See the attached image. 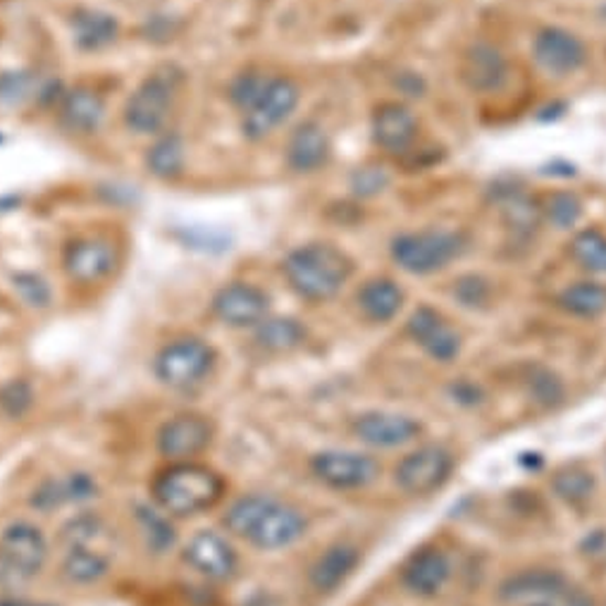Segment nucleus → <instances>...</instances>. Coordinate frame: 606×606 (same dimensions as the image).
I'll list each match as a JSON object with an SVG mask.
<instances>
[{
    "label": "nucleus",
    "mask_w": 606,
    "mask_h": 606,
    "mask_svg": "<svg viewBox=\"0 0 606 606\" xmlns=\"http://www.w3.org/2000/svg\"><path fill=\"white\" fill-rule=\"evenodd\" d=\"M182 556L196 573L218 583L235 578L239 566L235 547L229 544L220 532H213V530L196 532V535L190 540V544L184 547Z\"/></svg>",
    "instance_id": "nucleus-16"
},
{
    "label": "nucleus",
    "mask_w": 606,
    "mask_h": 606,
    "mask_svg": "<svg viewBox=\"0 0 606 606\" xmlns=\"http://www.w3.org/2000/svg\"><path fill=\"white\" fill-rule=\"evenodd\" d=\"M311 473L332 489H364L378 480L380 464L360 452L325 450L311 458Z\"/></svg>",
    "instance_id": "nucleus-9"
},
{
    "label": "nucleus",
    "mask_w": 606,
    "mask_h": 606,
    "mask_svg": "<svg viewBox=\"0 0 606 606\" xmlns=\"http://www.w3.org/2000/svg\"><path fill=\"white\" fill-rule=\"evenodd\" d=\"M407 332L418 346H423L430 358L440 360V364H452L461 354V337L435 309H415L407 323Z\"/></svg>",
    "instance_id": "nucleus-18"
},
{
    "label": "nucleus",
    "mask_w": 606,
    "mask_h": 606,
    "mask_svg": "<svg viewBox=\"0 0 606 606\" xmlns=\"http://www.w3.org/2000/svg\"><path fill=\"white\" fill-rule=\"evenodd\" d=\"M530 392L538 401L552 407V403H556L561 397H564V387H561L559 378L550 370H535L530 378Z\"/></svg>",
    "instance_id": "nucleus-44"
},
{
    "label": "nucleus",
    "mask_w": 606,
    "mask_h": 606,
    "mask_svg": "<svg viewBox=\"0 0 606 606\" xmlns=\"http://www.w3.org/2000/svg\"><path fill=\"white\" fill-rule=\"evenodd\" d=\"M61 118L72 132L91 134L106 118V104L100 94L89 89V86H77V89H72L63 96Z\"/></svg>",
    "instance_id": "nucleus-24"
},
{
    "label": "nucleus",
    "mask_w": 606,
    "mask_h": 606,
    "mask_svg": "<svg viewBox=\"0 0 606 606\" xmlns=\"http://www.w3.org/2000/svg\"><path fill=\"white\" fill-rule=\"evenodd\" d=\"M403 299H407V294H403L401 286L389 278L368 280L356 294L358 309L364 311V315L372 323L394 321L403 306Z\"/></svg>",
    "instance_id": "nucleus-25"
},
{
    "label": "nucleus",
    "mask_w": 606,
    "mask_h": 606,
    "mask_svg": "<svg viewBox=\"0 0 606 606\" xmlns=\"http://www.w3.org/2000/svg\"><path fill=\"white\" fill-rule=\"evenodd\" d=\"M118 266V249L106 237L72 239L63 251V268L77 284H98L112 275Z\"/></svg>",
    "instance_id": "nucleus-11"
},
{
    "label": "nucleus",
    "mask_w": 606,
    "mask_h": 606,
    "mask_svg": "<svg viewBox=\"0 0 606 606\" xmlns=\"http://www.w3.org/2000/svg\"><path fill=\"white\" fill-rule=\"evenodd\" d=\"M569 593V581L564 573L554 569H528L521 573L509 575L499 585V597L507 602H523V599H559Z\"/></svg>",
    "instance_id": "nucleus-21"
},
{
    "label": "nucleus",
    "mask_w": 606,
    "mask_h": 606,
    "mask_svg": "<svg viewBox=\"0 0 606 606\" xmlns=\"http://www.w3.org/2000/svg\"><path fill=\"white\" fill-rule=\"evenodd\" d=\"M223 523L235 538L247 540L263 552L292 547L309 530L306 516L299 507L272 495L239 497L227 509Z\"/></svg>",
    "instance_id": "nucleus-1"
},
{
    "label": "nucleus",
    "mask_w": 606,
    "mask_h": 606,
    "mask_svg": "<svg viewBox=\"0 0 606 606\" xmlns=\"http://www.w3.org/2000/svg\"><path fill=\"white\" fill-rule=\"evenodd\" d=\"M72 34H75L77 46L84 51H98L106 48L108 43L118 39V20L108 12L79 8L72 12Z\"/></svg>",
    "instance_id": "nucleus-27"
},
{
    "label": "nucleus",
    "mask_w": 606,
    "mask_h": 606,
    "mask_svg": "<svg viewBox=\"0 0 606 606\" xmlns=\"http://www.w3.org/2000/svg\"><path fill=\"white\" fill-rule=\"evenodd\" d=\"M98 485L91 478V475L86 473H72L63 480H46L43 483L34 497H32V507L48 511L61 507V504H69V501H86L96 497Z\"/></svg>",
    "instance_id": "nucleus-26"
},
{
    "label": "nucleus",
    "mask_w": 606,
    "mask_h": 606,
    "mask_svg": "<svg viewBox=\"0 0 606 606\" xmlns=\"http://www.w3.org/2000/svg\"><path fill=\"white\" fill-rule=\"evenodd\" d=\"M418 137L415 115L401 104H382L372 115V141L387 153H407Z\"/></svg>",
    "instance_id": "nucleus-20"
},
{
    "label": "nucleus",
    "mask_w": 606,
    "mask_h": 606,
    "mask_svg": "<svg viewBox=\"0 0 606 606\" xmlns=\"http://www.w3.org/2000/svg\"><path fill=\"white\" fill-rule=\"evenodd\" d=\"M571 256L575 263L585 268L587 272H597V275H606V235L599 229H583L571 241Z\"/></svg>",
    "instance_id": "nucleus-33"
},
{
    "label": "nucleus",
    "mask_w": 606,
    "mask_h": 606,
    "mask_svg": "<svg viewBox=\"0 0 606 606\" xmlns=\"http://www.w3.org/2000/svg\"><path fill=\"white\" fill-rule=\"evenodd\" d=\"M53 84H41L34 72H3L0 75V104L22 106L24 100L48 94Z\"/></svg>",
    "instance_id": "nucleus-34"
},
{
    "label": "nucleus",
    "mask_w": 606,
    "mask_h": 606,
    "mask_svg": "<svg viewBox=\"0 0 606 606\" xmlns=\"http://www.w3.org/2000/svg\"><path fill=\"white\" fill-rule=\"evenodd\" d=\"M0 606H55V604H34V602H24V599H3Z\"/></svg>",
    "instance_id": "nucleus-47"
},
{
    "label": "nucleus",
    "mask_w": 606,
    "mask_h": 606,
    "mask_svg": "<svg viewBox=\"0 0 606 606\" xmlns=\"http://www.w3.org/2000/svg\"><path fill=\"white\" fill-rule=\"evenodd\" d=\"M559 306L575 317L606 313V286L602 282H575L559 294Z\"/></svg>",
    "instance_id": "nucleus-31"
},
{
    "label": "nucleus",
    "mask_w": 606,
    "mask_h": 606,
    "mask_svg": "<svg viewBox=\"0 0 606 606\" xmlns=\"http://www.w3.org/2000/svg\"><path fill=\"white\" fill-rule=\"evenodd\" d=\"M184 141L180 134H167L163 139H158L149 155H147V165L153 172L155 177L161 180H175L182 175L184 170Z\"/></svg>",
    "instance_id": "nucleus-32"
},
{
    "label": "nucleus",
    "mask_w": 606,
    "mask_h": 606,
    "mask_svg": "<svg viewBox=\"0 0 606 606\" xmlns=\"http://www.w3.org/2000/svg\"><path fill=\"white\" fill-rule=\"evenodd\" d=\"M493 296V286L480 275H464L454 282V299L464 309H485Z\"/></svg>",
    "instance_id": "nucleus-40"
},
{
    "label": "nucleus",
    "mask_w": 606,
    "mask_h": 606,
    "mask_svg": "<svg viewBox=\"0 0 606 606\" xmlns=\"http://www.w3.org/2000/svg\"><path fill=\"white\" fill-rule=\"evenodd\" d=\"M110 571V559L104 550L91 547H67L63 561V573L77 585H94L104 581Z\"/></svg>",
    "instance_id": "nucleus-28"
},
{
    "label": "nucleus",
    "mask_w": 606,
    "mask_h": 606,
    "mask_svg": "<svg viewBox=\"0 0 606 606\" xmlns=\"http://www.w3.org/2000/svg\"><path fill=\"white\" fill-rule=\"evenodd\" d=\"M137 518H139L143 538H147V544L153 554H165L167 550H172L177 535L165 513H158L151 507H137Z\"/></svg>",
    "instance_id": "nucleus-36"
},
{
    "label": "nucleus",
    "mask_w": 606,
    "mask_h": 606,
    "mask_svg": "<svg viewBox=\"0 0 606 606\" xmlns=\"http://www.w3.org/2000/svg\"><path fill=\"white\" fill-rule=\"evenodd\" d=\"M387 184H389V175L382 165L358 167L351 177V190L356 196H375L385 192Z\"/></svg>",
    "instance_id": "nucleus-41"
},
{
    "label": "nucleus",
    "mask_w": 606,
    "mask_h": 606,
    "mask_svg": "<svg viewBox=\"0 0 606 606\" xmlns=\"http://www.w3.org/2000/svg\"><path fill=\"white\" fill-rule=\"evenodd\" d=\"M452 575V561L437 547H423L401 569V583L415 597H435Z\"/></svg>",
    "instance_id": "nucleus-19"
},
{
    "label": "nucleus",
    "mask_w": 606,
    "mask_h": 606,
    "mask_svg": "<svg viewBox=\"0 0 606 606\" xmlns=\"http://www.w3.org/2000/svg\"><path fill=\"white\" fill-rule=\"evenodd\" d=\"M110 538V530L100 516L84 513L72 518V521L63 528V540L67 547H91V550H100L98 542Z\"/></svg>",
    "instance_id": "nucleus-37"
},
{
    "label": "nucleus",
    "mask_w": 606,
    "mask_h": 606,
    "mask_svg": "<svg viewBox=\"0 0 606 606\" xmlns=\"http://www.w3.org/2000/svg\"><path fill=\"white\" fill-rule=\"evenodd\" d=\"M360 564V552L349 542H337L327 547V550L315 559V564L311 566V585L313 589L323 595L335 593L346 581L351 578L354 571Z\"/></svg>",
    "instance_id": "nucleus-22"
},
{
    "label": "nucleus",
    "mask_w": 606,
    "mask_h": 606,
    "mask_svg": "<svg viewBox=\"0 0 606 606\" xmlns=\"http://www.w3.org/2000/svg\"><path fill=\"white\" fill-rule=\"evenodd\" d=\"M299 86L290 77H270L261 98L244 112V134L251 141L268 137L299 106Z\"/></svg>",
    "instance_id": "nucleus-10"
},
{
    "label": "nucleus",
    "mask_w": 606,
    "mask_h": 606,
    "mask_svg": "<svg viewBox=\"0 0 606 606\" xmlns=\"http://www.w3.org/2000/svg\"><path fill=\"white\" fill-rule=\"evenodd\" d=\"M329 158V139L317 122H301L286 147V163L296 172L321 170Z\"/></svg>",
    "instance_id": "nucleus-23"
},
{
    "label": "nucleus",
    "mask_w": 606,
    "mask_h": 606,
    "mask_svg": "<svg viewBox=\"0 0 606 606\" xmlns=\"http://www.w3.org/2000/svg\"><path fill=\"white\" fill-rule=\"evenodd\" d=\"M213 423L201 413H180L170 418L163 428L158 430L155 446L161 456L177 461H192L201 452H206L213 442Z\"/></svg>",
    "instance_id": "nucleus-12"
},
{
    "label": "nucleus",
    "mask_w": 606,
    "mask_h": 606,
    "mask_svg": "<svg viewBox=\"0 0 606 606\" xmlns=\"http://www.w3.org/2000/svg\"><path fill=\"white\" fill-rule=\"evenodd\" d=\"M530 606H561L556 599H540V602H532Z\"/></svg>",
    "instance_id": "nucleus-48"
},
{
    "label": "nucleus",
    "mask_w": 606,
    "mask_h": 606,
    "mask_svg": "<svg viewBox=\"0 0 606 606\" xmlns=\"http://www.w3.org/2000/svg\"><path fill=\"white\" fill-rule=\"evenodd\" d=\"M458 72L470 91L495 94L509 79V63L493 43L478 41L464 51Z\"/></svg>",
    "instance_id": "nucleus-17"
},
{
    "label": "nucleus",
    "mask_w": 606,
    "mask_h": 606,
    "mask_svg": "<svg viewBox=\"0 0 606 606\" xmlns=\"http://www.w3.org/2000/svg\"><path fill=\"white\" fill-rule=\"evenodd\" d=\"M151 495L167 516L190 518L213 509L223 499L225 480L220 473L196 461H177L155 475Z\"/></svg>",
    "instance_id": "nucleus-2"
},
{
    "label": "nucleus",
    "mask_w": 606,
    "mask_h": 606,
    "mask_svg": "<svg viewBox=\"0 0 606 606\" xmlns=\"http://www.w3.org/2000/svg\"><path fill=\"white\" fill-rule=\"evenodd\" d=\"M284 278L292 290L306 301H327L349 282L354 263L332 244H306L284 258Z\"/></svg>",
    "instance_id": "nucleus-3"
},
{
    "label": "nucleus",
    "mask_w": 606,
    "mask_h": 606,
    "mask_svg": "<svg viewBox=\"0 0 606 606\" xmlns=\"http://www.w3.org/2000/svg\"><path fill=\"white\" fill-rule=\"evenodd\" d=\"M256 327V342L268 351H292L306 339V327L296 317H266Z\"/></svg>",
    "instance_id": "nucleus-30"
},
{
    "label": "nucleus",
    "mask_w": 606,
    "mask_h": 606,
    "mask_svg": "<svg viewBox=\"0 0 606 606\" xmlns=\"http://www.w3.org/2000/svg\"><path fill=\"white\" fill-rule=\"evenodd\" d=\"M14 290L29 303V306H48L51 290L43 278L34 275V272H22V275L14 278Z\"/></svg>",
    "instance_id": "nucleus-42"
},
{
    "label": "nucleus",
    "mask_w": 606,
    "mask_h": 606,
    "mask_svg": "<svg viewBox=\"0 0 606 606\" xmlns=\"http://www.w3.org/2000/svg\"><path fill=\"white\" fill-rule=\"evenodd\" d=\"M48 542L34 523H12L0 535V583L32 581L46 566Z\"/></svg>",
    "instance_id": "nucleus-7"
},
{
    "label": "nucleus",
    "mask_w": 606,
    "mask_h": 606,
    "mask_svg": "<svg viewBox=\"0 0 606 606\" xmlns=\"http://www.w3.org/2000/svg\"><path fill=\"white\" fill-rule=\"evenodd\" d=\"M468 249V239L461 232L446 229H423V232H407L392 239L394 263L411 272V275H432L444 270Z\"/></svg>",
    "instance_id": "nucleus-4"
},
{
    "label": "nucleus",
    "mask_w": 606,
    "mask_h": 606,
    "mask_svg": "<svg viewBox=\"0 0 606 606\" xmlns=\"http://www.w3.org/2000/svg\"><path fill=\"white\" fill-rule=\"evenodd\" d=\"M34 394L32 387L22 380H14L0 389V407L6 409L8 415H22L29 407H32Z\"/></svg>",
    "instance_id": "nucleus-43"
},
{
    "label": "nucleus",
    "mask_w": 606,
    "mask_h": 606,
    "mask_svg": "<svg viewBox=\"0 0 606 606\" xmlns=\"http://www.w3.org/2000/svg\"><path fill=\"white\" fill-rule=\"evenodd\" d=\"M354 435L368 444L378 446V450H394L413 442L423 432L421 421L413 415L394 413V411H366L354 418L351 423Z\"/></svg>",
    "instance_id": "nucleus-13"
},
{
    "label": "nucleus",
    "mask_w": 606,
    "mask_h": 606,
    "mask_svg": "<svg viewBox=\"0 0 606 606\" xmlns=\"http://www.w3.org/2000/svg\"><path fill=\"white\" fill-rule=\"evenodd\" d=\"M532 55L535 63L556 77H566L578 72L587 61L585 43L559 26H547L532 41Z\"/></svg>",
    "instance_id": "nucleus-15"
},
{
    "label": "nucleus",
    "mask_w": 606,
    "mask_h": 606,
    "mask_svg": "<svg viewBox=\"0 0 606 606\" xmlns=\"http://www.w3.org/2000/svg\"><path fill=\"white\" fill-rule=\"evenodd\" d=\"M182 82V72L172 65L155 69L141 82L125 106V125L137 134H155L165 127Z\"/></svg>",
    "instance_id": "nucleus-5"
},
{
    "label": "nucleus",
    "mask_w": 606,
    "mask_h": 606,
    "mask_svg": "<svg viewBox=\"0 0 606 606\" xmlns=\"http://www.w3.org/2000/svg\"><path fill=\"white\" fill-rule=\"evenodd\" d=\"M583 204L581 198L571 192H554L547 196L542 206V218L552 223L556 229H571L581 220Z\"/></svg>",
    "instance_id": "nucleus-38"
},
{
    "label": "nucleus",
    "mask_w": 606,
    "mask_h": 606,
    "mask_svg": "<svg viewBox=\"0 0 606 606\" xmlns=\"http://www.w3.org/2000/svg\"><path fill=\"white\" fill-rule=\"evenodd\" d=\"M552 489L566 504H583L595 493V475L581 466L561 468L552 478Z\"/></svg>",
    "instance_id": "nucleus-35"
},
{
    "label": "nucleus",
    "mask_w": 606,
    "mask_h": 606,
    "mask_svg": "<svg viewBox=\"0 0 606 606\" xmlns=\"http://www.w3.org/2000/svg\"><path fill=\"white\" fill-rule=\"evenodd\" d=\"M270 311V296L261 286L249 282H232L213 299V313L229 327L261 325Z\"/></svg>",
    "instance_id": "nucleus-14"
},
{
    "label": "nucleus",
    "mask_w": 606,
    "mask_h": 606,
    "mask_svg": "<svg viewBox=\"0 0 606 606\" xmlns=\"http://www.w3.org/2000/svg\"><path fill=\"white\" fill-rule=\"evenodd\" d=\"M270 77L261 75V72H244V75H239L232 84H229V100L232 104L247 112L258 98H261V94L266 91Z\"/></svg>",
    "instance_id": "nucleus-39"
},
{
    "label": "nucleus",
    "mask_w": 606,
    "mask_h": 606,
    "mask_svg": "<svg viewBox=\"0 0 606 606\" xmlns=\"http://www.w3.org/2000/svg\"><path fill=\"white\" fill-rule=\"evenodd\" d=\"M397 86H399V91L401 94H407V96H423L425 94V82L415 75V72H401L399 79H397Z\"/></svg>",
    "instance_id": "nucleus-46"
},
{
    "label": "nucleus",
    "mask_w": 606,
    "mask_h": 606,
    "mask_svg": "<svg viewBox=\"0 0 606 606\" xmlns=\"http://www.w3.org/2000/svg\"><path fill=\"white\" fill-rule=\"evenodd\" d=\"M454 473V456L440 444L418 446L415 452L403 456L394 468V483L401 493L425 497L437 493L450 483Z\"/></svg>",
    "instance_id": "nucleus-8"
},
{
    "label": "nucleus",
    "mask_w": 606,
    "mask_h": 606,
    "mask_svg": "<svg viewBox=\"0 0 606 606\" xmlns=\"http://www.w3.org/2000/svg\"><path fill=\"white\" fill-rule=\"evenodd\" d=\"M450 392L454 397V401L464 403V407H475V403H480L485 399V392L480 389V385H475L470 380H458L450 387Z\"/></svg>",
    "instance_id": "nucleus-45"
},
{
    "label": "nucleus",
    "mask_w": 606,
    "mask_h": 606,
    "mask_svg": "<svg viewBox=\"0 0 606 606\" xmlns=\"http://www.w3.org/2000/svg\"><path fill=\"white\" fill-rule=\"evenodd\" d=\"M497 204L501 208L504 223L518 235H532L542 220V208L523 192L507 190L497 194Z\"/></svg>",
    "instance_id": "nucleus-29"
},
{
    "label": "nucleus",
    "mask_w": 606,
    "mask_h": 606,
    "mask_svg": "<svg viewBox=\"0 0 606 606\" xmlns=\"http://www.w3.org/2000/svg\"><path fill=\"white\" fill-rule=\"evenodd\" d=\"M213 346L198 337H182L165 344L161 354L155 356V375L158 380L172 389H190L204 382L215 368Z\"/></svg>",
    "instance_id": "nucleus-6"
}]
</instances>
